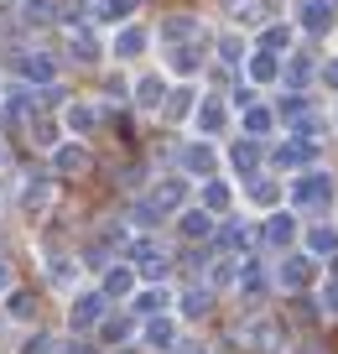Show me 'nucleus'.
Here are the masks:
<instances>
[{
  "instance_id": "nucleus-3",
  "label": "nucleus",
  "mask_w": 338,
  "mask_h": 354,
  "mask_svg": "<svg viewBox=\"0 0 338 354\" xmlns=\"http://www.w3.org/2000/svg\"><path fill=\"white\" fill-rule=\"evenodd\" d=\"M292 240V219H271V245H286Z\"/></svg>"
},
{
  "instance_id": "nucleus-6",
  "label": "nucleus",
  "mask_w": 338,
  "mask_h": 354,
  "mask_svg": "<svg viewBox=\"0 0 338 354\" xmlns=\"http://www.w3.org/2000/svg\"><path fill=\"white\" fill-rule=\"evenodd\" d=\"M255 78H276V63H271V57H255Z\"/></svg>"
},
{
  "instance_id": "nucleus-5",
  "label": "nucleus",
  "mask_w": 338,
  "mask_h": 354,
  "mask_svg": "<svg viewBox=\"0 0 338 354\" xmlns=\"http://www.w3.org/2000/svg\"><path fill=\"white\" fill-rule=\"evenodd\" d=\"M302 16H307V26H323V21H328V11H323V6H307Z\"/></svg>"
},
{
  "instance_id": "nucleus-2",
  "label": "nucleus",
  "mask_w": 338,
  "mask_h": 354,
  "mask_svg": "<svg viewBox=\"0 0 338 354\" xmlns=\"http://www.w3.org/2000/svg\"><path fill=\"white\" fill-rule=\"evenodd\" d=\"M297 198H302V203H317V198H323V177H302V183H297Z\"/></svg>"
},
{
  "instance_id": "nucleus-7",
  "label": "nucleus",
  "mask_w": 338,
  "mask_h": 354,
  "mask_svg": "<svg viewBox=\"0 0 338 354\" xmlns=\"http://www.w3.org/2000/svg\"><path fill=\"white\" fill-rule=\"evenodd\" d=\"M328 84H333V88H338V63H328Z\"/></svg>"
},
{
  "instance_id": "nucleus-1",
  "label": "nucleus",
  "mask_w": 338,
  "mask_h": 354,
  "mask_svg": "<svg viewBox=\"0 0 338 354\" xmlns=\"http://www.w3.org/2000/svg\"><path fill=\"white\" fill-rule=\"evenodd\" d=\"M229 11L245 16V21H261V16L271 11V0H229Z\"/></svg>"
},
{
  "instance_id": "nucleus-4",
  "label": "nucleus",
  "mask_w": 338,
  "mask_h": 354,
  "mask_svg": "<svg viewBox=\"0 0 338 354\" xmlns=\"http://www.w3.org/2000/svg\"><path fill=\"white\" fill-rule=\"evenodd\" d=\"M214 162V156H208V146H193V151H187V167H208Z\"/></svg>"
}]
</instances>
